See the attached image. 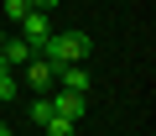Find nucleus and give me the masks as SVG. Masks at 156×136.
<instances>
[{"instance_id": "nucleus-1", "label": "nucleus", "mask_w": 156, "mask_h": 136, "mask_svg": "<svg viewBox=\"0 0 156 136\" xmlns=\"http://www.w3.org/2000/svg\"><path fill=\"white\" fill-rule=\"evenodd\" d=\"M89 52H94V37H89V32H52V37L42 42V58L57 63V68H62V63H83Z\"/></svg>"}, {"instance_id": "nucleus-10", "label": "nucleus", "mask_w": 156, "mask_h": 136, "mask_svg": "<svg viewBox=\"0 0 156 136\" xmlns=\"http://www.w3.org/2000/svg\"><path fill=\"white\" fill-rule=\"evenodd\" d=\"M42 131H47V136H73V120H62V115H52V120H47Z\"/></svg>"}, {"instance_id": "nucleus-12", "label": "nucleus", "mask_w": 156, "mask_h": 136, "mask_svg": "<svg viewBox=\"0 0 156 136\" xmlns=\"http://www.w3.org/2000/svg\"><path fill=\"white\" fill-rule=\"evenodd\" d=\"M0 136H11V120H5V115H0Z\"/></svg>"}, {"instance_id": "nucleus-2", "label": "nucleus", "mask_w": 156, "mask_h": 136, "mask_svg": "<svg viewBox=\"0 0 156 136\" xmlns=\"http://www.w3.org/2000/svg\"><path fill=\"white\" fill-rule=\"evenodd\" d=\"M21 68H26V89H31V94H52V89H57V63H47L42 52H37L31 63H21Z\"/></svg>"}, {"instance_id": "nucleus-7", "label": "nucleus", "mask_w": 156, "mask_h": 136, "mask_svg": "<svg viewBox=\"0 0 156 136\" xmlns=\"http://www.w3.org/2000/svg\"><path fill=\"white\" fill-rule=\"evenodd\" d=\"M16 94H21V79H16V68H11V74H0V110L16 105Z\"/></svg>"}, {"instance_id": "nucleus-13", "label": "nucleus", "mask_w": 156, "mask_h": 136, "mask_svg": "<svg viewBox=\"0 0 156 136\" xmlns=\"http://www.w3.org/2000/svg\"><path fill=\"white\" fill-rule=\"evenodd\" d=\"M0 47H5V26H0Z\"/></svg>"}, {"instance_id": "nucleus-3", "label": "nucleus", "mask_w": 156, "mask_h": 136, "mask_svg": "<svg viewBox=\"0 0 156 136\" xmlns=\"http://www.w3.org/2000/svg\"><path fill=\"white\" fill-rule=\"evenodd\" d=\"M16 26H21V37H26V42H31L37 52H42V42H47V37L57 32V26H52V11H37V6H31V11H26V16L16 21Z\"/></svg>"}, {"instance_id": "nucleus-8", "label": "nucleus", "mask_w": 156, "mask_h": 136, "mask_svg": "<svg viewBox=\"0 0 156 136\" xmlns=\"http://www.w3.org/2000/svg\"><path fill=\"white\" fill-rule=\"evenodd\" d=\"M26 115H31L37 126H47V120H52V100H47V94H31V110H26Z\"/></svg>"}, {"instance_id": "nucleus-6", "label": "nucleus", "mask_w": 156, "mask_h": 136, "mask_svg": "<svg viewBox=\"0 0 156 136\" xmlns=\"http://www.w3.org/2000/svg\"><path fill=\"white\" fill-rule=\"evenodd\" d=\"M0 58H5V68H21V63H31V58H37V47H31L26 37H5Z\"/></svg>"}, {"instance_id": "nucleus-9", "label": "nucleus", "mask_w": 156, "mask_h": 136, "mask_svg": "<svg viewBox=\"0 0 156 136\" xmlns=\"http://www.w3.org/2000/svg\"><path fill=\"white\" fill-rule=\"evenodd\" d=\"M26 11H31V0H5V21H11V26H16Z\"/></svg>"}, {"instance_id": "nucleus-5", "label": "nucleus", "mask_w": 156, "mask_h": 136, "mask_svg": "<svg viewBox=\"0 0 156 136\" xmlns=\"http://www.w3.org/2000/svg\"><path fill=\"white\" fill-rule=\"evenodd\" d=\"M57 89L89 94V68H83V63H62V68H57Z\"/></svg>"}, {"instance_id": "nucleus-11", "label": "nucleus", "mask_w": 156, "mask_h": 136, "mask_svg": "<svg viewBox=\"0 0 156 136\" xmlns=\"http://www.w3.org/2000/svg\"><path fill=\"white\" fill-rule=\"evenodd\" d=\"M31 6H37V11H57L62 0H31Z\"/></svg>"}, {"instance_id": "nucleus-4", "label": "nucleus", "mask_w": 156, "mask_h": 136, "mask_svg": "<svg viewBox=\"0 0 156 136\" xmlns=\"http://www.w3.org/2000/svg\"><path fill=\"white\" fill-rule=\"evenodd\" d=\"M47 100H52V115H62V120H73V126L89 115V94H73V89H52Z\"/></svg>"}]
</instances>
